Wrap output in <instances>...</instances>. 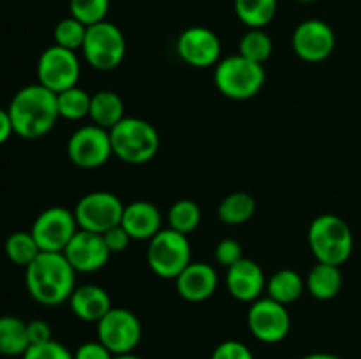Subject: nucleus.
Returning a JSON list of instances; mask_svg holds the SVG:
<instances>
[{
    "label": "nucleus",
    "mask_w": 361,
    "mask_h": 359,
    "mask_svg": "<svg viewBox=\"0 0 361 359\" xmlns=\"http://www.w3.org/2000/svg\"><path fill=\"white\" fill-rule=\"evenodd\" d=\"M13 130L23 139H39L51 132L59 122L56 94L34 83L20 88L7 106Z\"/></svg>",
    "instance_id": "nucleus-1"
},
{
    "label": "nucleus",
    "mask_w": 361,
    "mask_h": 359,
    "mask_svg": "<svg viewBox=\"0 0 361 359\" xmlns=\"http://www.w3.org/2000/svg\"><path fill=\"white\" fill-rule=\"evenodd\" d=\"M25 285L34 301L59 306L76 289V270L62 252H41L25 267Z\"/></svg>",
    "instance_id": "nucleus-2"
},
{
    "label": "nucleus",
    "mask_w": 361,
    "mask_h": 359,
    "mask_svg": "<svg viewBox=\"0 0 361 359\" xmlns=\"http://www.w3.org/2000/svg\"><path fill=\"white\" fill-rule=\"evenodd\" d=\"M309 246L317 263L342 266L349 260L355 246L348 222L334 213H323L309 225Z\"/></svg>",
    "instance_id": "nucleus-3"
},
{
    "label": "nucleus",
    "mask_w": 361,
    "mask_h": 359,
    "mask_svg": "<svg viewBox=\"0 0 361 359\" xmlns=\"http://www.w3.org/2000/svg\"><path fill=\"white\" fill-rule=\"evenodd\" d=\"M113 155L130 165L150 162L157 155L159 132L150 122L136 116H126L109 130Z\"/></svg>",
    "instance_id": "nucleus-4"
},
{
    "label": "nucleus",
    "mask_w": 361,
    "mask_h": 359,
    "mask_svg": "<svg viewBox=\"0 0 361 359\" xmlns=\"http://www.w3.org/2000/svg\"><path fill=\"white\" fill-rule=\"evenodd\" d=\"M214 81L224 97L231 101H249L263 90L267 70L261 63L247 60L236 53L221 58L215 65Z\"/></svg>",
    "instance_id": "nucleus-5"
},
{
    "label": "nucleus",
    "mask_w": 361,
    "mask_h": 359,
    "mask_svg": "<svg viewBox=\"0 0 361 359\" xmlns=\"http://www.w3.org/2000/svg\"><path fill=\"white\" fill-rule=\"evenodd\" d=\"M192 263V250L187 234L173 229H161L148 241L147 264L157 277L175 280Z\"/></svg>",
    "instance_id": "nucleus-6"
},
{
    "label": "nucleus",
    "mask_w": 361,
    "mask_h": 359,
    "mask_svg": "<svg viewBox=\"0 0 361 359\" xmlns=\"http://www.w3.org/2000/svg\"><path fill=\"white\" fill-rule=\"evenodd\" d=\"M81 51L88 65L94 67L95 70L108 73V70L116 69L126 58V35L115 23L108 20L90 25L87 28Z\"/></svg>",
    "instance_id": "nucleus-7"
},
{
    "label": "nucleus",
    "mask_w": 361,
    "mask_h": 359,
    "mask_svg": "<svg viewBox=\"0 0 361 359\" xmlns=\"http://www.w3.org/2000/svg\"><path fill=\"white\" fill-rule=\"evenodd\" d=\"M126 204L116 194L108 190H95L88 192L78 201L74 208L78 227L83 231L104 234L115 225H120Z\"/></svg>",
    "instance_id": "nucleus-8"
},
{
    "label": "nucleus",
    "mask_w": 361,
    "mask_h": 359,
    "mask_svg": "<svg viewBox=\"0 0 361 359\" xmlns=\"http://www.w3.org/2000/svg\"><path fill=\"white\" fill-rule=\"evenodd\" d=\"M143 336L141 320L127 308L113 306L97 322V340L113 355L129 354L140 345Z\"/></svg>",
    "instance_id": "nucleus-9"
},
{
    "label": "nucleus",
    "mask_w": 361,
    "mask_h": 359,
    "mask_svg": "<svg viewBox=\"0 0 361 359\" xmlns=\"http://www.w3.org/2000/svg\"><path fill=\"white\" fill-rule=\"evenodd\" d=\"M80 76L81 62L76 51L53 44L39 56L37 83L51 90L53 94L76 87Z\"/></svg>",
    "instance_id": "nucleus-10"
},
{
    "label": "nucleus",
    "mask_w": 361,
    "mask_h": 359,
    "mask_svg": "<svg viewBox=\"0 0 361 359\" xmlns=\"http://www.w3.org/2000/svg\"><path fill=\"white\" fill-rule=\"evenodd\" d=\"M69 160L80 169H99L111 158V137L109 130L90 123L71 134L67 141Z\"/></svg>",
    "instance_id": "nucleus-11"
},
{
    "label": "nucleus",
    "mask_w": 361,
    "mask_h": 359,
    "mask_svg": "<svg viewBox=\"0 0 361 359\" xmlns=\"http://www.w3.org/2000/svg\"><path fill=\"white\" fill-rule=\"evenodd\" d=\"M78 229L74 211L63 206H51L37 215L30 232L41 252H63Z\"/></svg>",
    "instance_id": "nucleus-12"
},
{
    "label": "nucleus",
    "mask_w": 361,
    "mask_h": 359,
    "mask_svg": "<svg viewBox=\"0 0 361 359\" xmlns=\"http://www.w3.org/2000/svg\"><path fill=\"white\" fill-rule=\"evenodd\" d=\"M247 326L256 340L263 344H279L291 331V315L288 306L264 296L250 303Z\"/></svg>",
    "instance_id": "nucleus-13"
},
{
    "label": "nucleus",
    "mask_w": 361,
    "mask_h": 359,
    "mask_svg": "<svg viewBox=\"0 0 361 359\" xmlns=\"http://www.w3.org/2000/svg\"><path fill=\"white\" fill-rule=\"evenodd\" d=\"M291 46L298 58L317 63L330 58L337 46V37H335L334 28L326 21L310 18L295 28Z\"/></svg>",
    "instance_id": "nucleus-14"
},
{
    "label": "nucleus",
    "mask_w": 361,
    "mask_h": 359,
    "mask_svg": "<svg viewBox=\"0 0 361 359\" xmlns=\"http://www.w3.org/2000/svg\"><path fill=\"white\" fill-rule=\"evenodd\" d=\"M176 53L187 65L207 69L221 62L222 44L219 35L212 28L196 25L185 28L180 34L176 41Z\"/></svg>",
    "instance_id": "nucleus-15"
},
{
    "label": "nucleus",
    "mask_w": 361,
    "mask_h": 359,
    "mask_svg": "<svg viewBox=\"0 0 361 359\" xmlns=\"http://www.w3.org/2000/svg\"><path fill=\"white\" fill-rule=\"evenodd\" d=\"M62 253L76 273H95L102 270L111 257L102 234L83 229H78Z\"/></svg>",
    "instance_id": "nucleus-16"
},
{
    "label": "nucleus",
    "mask_w": 361,
    "mask_h": 359,
    "mask_svg": "<svg viewBox=\"0 0 361 359\" xmlns=\"http://www.w3.org/2000/svg\"><path fill=\"white\" fill-rule=\"evenodd\" d=\"M267 275L263 267L252 259H240L233 266L228 267L226 273V287L228 292L242 303H254L256 299L263 298L267 292Z\"/></svg>",
    "instance_id": "nucleus-17"
},
{
    "label": "nucleus",
    "mask_w": 361,
    "mask_h": 359,
    "mask_svg": "<svg viewBox=\"0 0 361 359\" xmlns=\"http://www.w3.org/2000/svg\"><path fill=\"white\" fill-rule=\"evenodd\" d=\"M219 285V275L214 266L207 263H190L175 278L176 292L189 303L207 301L215 294Z\"/></svg>",
    "instance_id": "nucleus-18"
},
{
    "label": "nucleus",
    "mask_w": 361,
    "mask_h": 359,
    "mask_svg": "<svg viewBox=\"0 0 361 359\" xmlns=\"http://www.w3.org/2000/svg\"><path fill=\"white\" fill-rule=\"evenodd\" d=\"M130 239L150 241L162 229V215L154 203L148 201H134L126 204L120 222Z\"/></svg>",
    "instance_id": "nucleus-19"
},
{
    "label": "nucleus",
    "mask_w": 361,
    "mask_h": 359,
    "mask_svg": "<svg viewBox=\"0 0 361 359\" xmlns=\"http://www.w3.org/2000/svg\"><path fill=\"white\" fill-rule=\"evenodd\" d=\"M69 306L80 320L97 324L113 308V303L111 296L101 285L85 284L74 289L69 298Z\"/></svg>",
    "instance_id": "nucleus-20"
},
{
    "label": "nucleus",
    "mask_w": 361,
    "mask_h": 359,
    "mask_svg": "<svg viewBox=\"0 0 361 359\" xmlns=\"http://www.w3.org/2000/svg\"><path fill=\"white\" fill-rule=\"evenodd\" d=\"M342 282L344 278H342L341 266L317 263L305 277V287L312 298L328 301L337 298L342 289Z\"/></svg>",
    "instance_id": "nucleus-21"
},
{
    "label": "nucleus",
    "mask_w": 361,
    "mask_h": 359,
    "mask_svg": "<svg viewBox=\"0 0 361 359\" xmlns=\"http://www.w3.org/2000/svg\"><path fill=\"white\" fill-rule=\"evenodd\" d=\"M88 116H90L92 123L106 130H111L116 123L126 118V104L116 92H95V94H92Z\"/></svg>",
    "instance_id": "nucleus-22"
},
{
    "label": "nucleus",
    "mask_w": 361,
    "mask_h": 359,
    "mask_svg": "<svg viewBox=\"0 0 361 359\" xmlns=\"http://www.w3.org/2000/svg\"><path fill=\"white\" fill-rule=\"evenodd\" d=\"M305 278L295 270H279L268 278L267 282V296L282 303V305H291L298 301L302 294L305 292Z\"/></svg>",
    "instance_id": "nucleus-23"
},
{
    "label": "nucleus",
    "mask_w": 361,
    "mask_h": 359,
    "mask_svg": "<svg viewBox=\"0 0 361 359\" xmlns=\"http://www.w3.org/2000/svg\"><path fill=\"white\" fill-rule=\"evenodd\" d=\"M30 347L27 322L16 315H0V355L18 358Z\"/></svg>",
    "instance_id": "nucleus-24"
},
{
    "label": "nucleus",
    "mask_w": 361,
    "mask_h": 359,
    "mask_svg": "<svg viewBox=\"0 0 361 359\" xmlns=\"http://www.w3.org/2000/svg\"><path fill=\"white\" fill-rule=\"evenodd\" d=\"M256 213V199L249 192H233L221 201L217 217L226 225H242Z\"/></svg>",
    "instance_id": "nucleus-25"
},
{
    "label": "nucleus",
    "mask_w": 361,
    "mask_h": 359,
    "mask_svg": "<svg viewBox=\"0 0 361 359\" xmlns=\"http://www.w3.org/2000/svg\"><path fill=\"white\" fill-rule=\"evenodd\" d=\"M277 0H235V14L247 28H264L277 14Z\"/></svg>",
    "instance_id": "nucleus-26"
},
{
    "label": "nucleus",
    "mask_w": 361,
    "mask_h": 359,
    "mask_svg": "<svg viewBox=\"0 0 361 359\" xmlns=\"http://www.w3.org/2000/svg\"><path fill=\"white\" fill-rule=\"evenodd\" d=\"M7 259L13 264L21 267H27L35 257L41 253L37 241L32 236L30 231H16L7 236L6 245H4Z\"/></svg>",
    "instance_id": "nucleus-27"
},
{
    "label": "nucleus",
    "mask_w": 361,
    "mask_h": 359,
    "mask_svg": "<svg viewBox=\"0 0 361 359\" xmlns=\"http://www.w3.org/2000/svg\"><path fill=\"white\" fill-rule=\"evenodd\" d=\"M238 53L247 60L264 65L274 53V41L264 28H249L240 39Z\"/></svg>",
    "instance_id": "nucleus-28"
},
{
    "label": "nucleus",
    "mask_w": 361,
    "mask_h": 359,
    "mask_svg": "<svg viewBox=\"0 0 361 359\" xmlns=\"http://www.w3.org/2000/svg\"><path fill=\"white\" fill-rule=\"evenodd\" d=\"M90 101L92 95L87 90L78 87V84L69 88V90L60 92V94H56L60 118L73 120V122L87 118L88 113H90Z\"/></svg>",
    "instance_id": "nucleus-29"
},
{
    "label": "nucleus",
    "mask_w": 361,
    "mask_h": 359,
    "mask_svg": "<svg viewBox=\"0 0 361 359\" xmlns=\"http://www.w3.org/2000/svg\"><path fill=\"white\" fill-rule=\"evenodd\" d=\"M169 229L178 231L182 234H190L201 224V208L192 199H180L173 203L168 211Z\"/></svg>",
    "instance_id": "nucleus-30"
},
{
    "label": "nucleus",
    "mask_w": 361,
    "mask_h": 359,
    "mask_svg": "<svg viewBox=\"0 0 361 359\" xmlns=\"http://www.w3.org/2000/svg\"><path fill=\"white\" fill-rule=\"evenodd\" d=\"M87 25L78 21L76 18L69 16L63 18L56 23L55 30H53V37H55V44L62 46V48L71 49V51H78L81 49L85 42V35H87Z\"/></svg>",
    "instance_id": "nucleus-31"
},
{
    "label": "nucleus",
    "mask_w": 361,
    "mask_h": 359,
    "mask_svg": "<svg viewBox=\"0 0 361 359\" xmlns=\"http://www.w3.org/2000/svg\"><path fill=\"white\" fill-rule=\"evenodd\" d=\"M109 0H69L71 16L87 27L104 21L109 13Z\"/></svg>",
    "instance_id": "nucleus-32"
},
{
    "label": "nucleus",
    "mask_w": 361,
    "mask_h": 359,
    "mask_svg": "<svg viewBox=\"0 0 361 359\" xmlns=\"http://www.w3.org/2000/svg\"><path fill=\"white\" fill-rule=\"evenodd\" d=\"M21 359H74L73 352L56 340H49L46 344L30 345Z\"/></svg>",
    "instance_id": "nucleus-33"
},
{
    "label": "nucleus",
    "mask_w": 361,
    "mask_h": 359,
    "mask_svg": "<svg viewBox=\"0 0 361 359\" xmlns=\"http://www.w3.org/2000/svg\"><path fill=\"white\" fill-rule=\"evenodd\" d=\"M240 259H243V248L240 241L233 238H226L217 243V246H215V260H217V264L228 270L229 266L238 263Z\"/></svg>",
    "instance_id": "nucleus-34"
},
{
    "label": "nucleus",
    "mask_w": 361,
    "mask_h": 359,
    "mask_svg": "<svg viewBox=\"0 0 361 359\" xmlns=\"http://www.w3.org/2000/svg\"><path fill=\"white\" fill-rule=\"evenodd\" d=\"M210 359H254V354L242 341L226 340L215 347Z\"/></svg>",
    "instance_id": "nucleus-35"
},
{
    "label": "nucleus",
    "mask_w": 361,
    "mask_h": 359,
    "mask_svg": "<svg viewBox=\"0 0 361 359\" xmlns=\"http://www.w3.org/2000/svg\"><path fill=\"white\" fill-rule=\"evenodd\" d=\"M102 238H104L106 246H108L111 253L123 252V250L129 246V243L133 241L122 225H115V227H111L109 231H106L104 234H102Z\"/></svg>",
    "instance_id": "nucleus-36"
},
{
    "label": "nucleus",
    "mask_w": 361,
    "mask_h": 359,
    "mask_svg": "<svg viewBox=\"0 0 361 359\" xmlns=\"http://www.w3.org/2000/svg\"><path fill=\"white\" fill-rule=\"evenodd\" d=\"M74 359H113V354L99 340L85 341L74 352Z\"/></svg>",
    "instance_id": "nucleus-37"
},
{
    "label": "nucleus",
    "mask_w": 361,
    "mask_h": 359,
    "mask_svg": "<svg viewBox=\"0 0 361 359\" xmlns=\"http://www.w3.org/2000/svg\"><path fill=\"white\" fill-rule=\"evenodd\" d=\"M27 331H28V340H30V345L46 344V341L53 340L51 326L42 319H34L30 320V322H27Z\"/></svg>",
    "instance_id": "nucleus-38"
},
{
    "label": "nucleus",
    "mask_w": 361,
    "mask_h": 359,
    "mask_svg": "<svg viewBox=\"0 0 361 359\" xmlns=\"http://www.w3.org/2000/svg\"><path fill=\"white\" fill-rule=\"evenodd\" d=\"M13 134L14 130H13V123H11V118H9V113H7V109L0 108V146H2L4 143H7Z\"/></svg>",
    "instance_id": "nucleus-39"
},
{
    "label": "nucleus",
    "mask_w": 361,
    "mask_h": 359,
    "mask_svg": "<svg viewBox=\"0 0 361 359\" xmlns=\"http://www.w3.org/2000/svg\"><path fill=\"white\" fill-rule=\"evenodd\" d=\"M302 359H342L335 354H326V352H316V354H309Z\"/></svg>",
    "instance_id": "nucleus-40"
},
{
    "label": "nucleus",
    "mask_w": 361,
    "mask_h": 359,
    "mask_svg": "<svg viewBox=\"0 0 361 359\" xmlns=\"http://www.w3.org/2000/svg\"><path fill=\"white\" fill-rule=\"evenodd\" d=\"M113 359H143L141 355H136L134 352H129V354H120V355H113Z\"/></svg>",
    "instance_id": "nucleus-41"
},
{
    "label": "nucleus",
    "mask_w": 361,
    "mask_h": 359,
    "mask_svg": "<svg viewBox=\"0 0 361 359\" xmlns=\"http://www.w3.org/2000/svg\"><path fill=\"white\" fill-rule=\"evenodd\" d=\"M295 2H300V4H312V2H317V0H295Z\"/></svg>",
    "instance_id": "nucleus-42"
}]
</instances>
